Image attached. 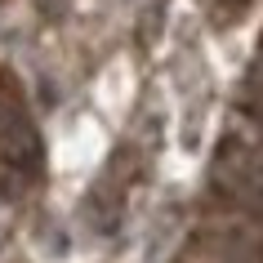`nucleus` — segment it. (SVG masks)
<instances>
[{"label":"nucleus","instance_id":"1","mask_svg":"<svg viewBox=\"0 0 263 263\" xmlns=\"http://www.w3.org/2000/svg\"><path fill=\"white\" fill-rule=\"evenodd\" d=\"M41 5H45V9H49V5H54V0H41Z\"/></svg>","mask_w":263,"mask_h":263}]
</instances>
